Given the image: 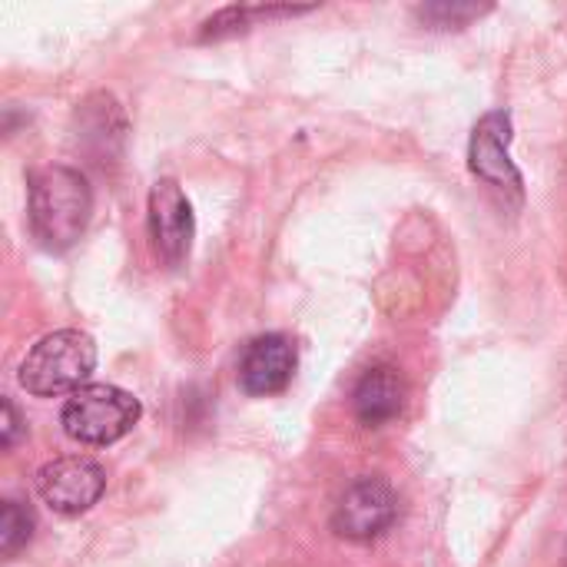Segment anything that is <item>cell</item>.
I'll use <instances>...</instances> for the list:
<instances>
[{
  "label": "cell",
  "instance_id": "6da1fadb",
  "mask_svg": "<svg viewBox=\"0 0 567 567\" xmlns=\"http://www.w3.org/2000/svg\"><path fill=\"white\" fill-rule=\"evenodd\" d=\"M90 213H93V193L80 169L53 163L30 173L27 219L33 239L43 249L50 252L70 249L83 236Z\"/></svg>",
  "mask_w": 567,
  "mask_h": 567
},
{
  "label": "cell",
  "instance_id": "7c38bea8",
  "mask_svg": "<svg viewBox=\"0 0 567 567\" xmlns=\"http://www.w3.org/2000/svg\"><path fill=\"white\" fill-rule=\"evenodd\" d=\"M0 409H3V422H0V445H3V449H13V445H17V439L23 435V419H20V412H17V405H13L10 399H3V402H0Z\"/></svg>",
  "mask_w": 567,
  "mask_h": 567
},
{
  "label": "cell",
  "instance_id": "3957f363",
  "mask_svg": "<svg viewBox=\"0 0 567 567\" xmlns=\"http://www.w3.org/2000/svg\"><path fill=\"white\" fill-rule=\"evenodd\" d=\"M140 415H143L140 399H133L130 392L116 385L93 382V385L76 389L66 399L60 422H63V432L80 445H113L133 432Z\"/></svg>",
  "mask_w": 567,
  "mask_h": 567
},
{
  "label": "cell",
  "instance_id": "7a4b0ae2",
  "mask_svg": "<svg viewBox=\"0 0 567 567\" xmlns=\"http://www.w3.org/2000/svg\"><path fill=\"white\" fill-rule=\"evenodd\" d=\"M96 369V342L80 329H60L43 336L20 362V385L37 395H63L86 385Z\"/></svg>",
  "mask_w": 567,
  "mask_h": 567
},
{
  "label": "cell",
  "instance_id": "5b68a950",
  "mask_svg": "<svg viewBox=\"0 0 567 567\" xmlns=\"http://www.w3.org/2000/svg\"><path fill=\"white\" fill-rule=\"evenodd\" d=\"M106 488V472L100 462L86 455H63L47 462L37 472V492L56 515H83L90 512Z\"/></svg>",
  "mask_w": 567,
  "mask_h": 567
},
{
  "label": "cell",
  "instance_id": "8fae6325",
  "mask_svg": "<svg viewBox=\"0 0 567 567\" xmlns=\"http://www.w3.org/2000/svg\"><path fill=\"white\" fill-rule=\"evenodd\" d=\"M485 10L488 7H472V3H432V7H422L419 17L435 23V27H462L472 17H482Z\"/></svg>",
  "mask_w": 567,
  "mask_h": 567
},
{
  "label": "cell",
  "instance_id": "ba28073f",
  "mask_svg": "<svg viewBox=\"0 0 567 567\" xmlns=\"http://www.w3.org/2000/svg\"><path fill=\"white\" fill-rule=\"evenodd\" d=\"M296 375V346L289 336L282 332H269L252 339L243 349L239 359V385L246 395L266 399V395H279Z\"/></svg>",
  "mask_w": 567,
  "mask_h": 567
},
{
  "label": "cell",
  "instance_id": "52a82bcc",
  "mask_svg": "<svg viewBox=\"0 0 567 567\" xmlns=\"http://www.w3.org/2000/svg\"><path fill=\"white\" fill-rule=\"evenodd\" d=\"M193 206L176 179H156L150 189V236L156 246V256L176 269L189 259L193 249Z\"/></svg>",
  "mask_w": 567,
  "mask_h": 567
},
{
  "label": "cell",
  "instance_id": "8992f818",
  "mask_svg": "<svg viewBox=\"0 0 567 567\" xmlns=\"http://www.w3.org/2000/svg\"><path fill=\"white\" fill-rule=\"evenodd\" d=\"M399 518V498L382 478H359L336 505L332 528L349 542H372L385 535Z\"/></svg>",
  "mask_w": 567,
  "mask_h": 567
},
{
  "label": "cell",
  "instance_id": "277c9868",
  "mask_svg": "<svg viewBox=\"0 0 567 567\" xmlns=\"http://www.w3.org/2000/svg\"><path fill=\"white\" fill-rule=\"evenodd\" d=\"M512 116L505 110H492L485 113L475 130H472V143H468V169L488 183L492 189H498L512 206H522L525 199V179L518 173V166L512 163Z\"/></svg>",
  "mask_w": 567,
  "mask_h": 567
},
{
  "label": "cell",
  "instance_id": "9c48e42d",
  "mask_svg": "<svg viewBox=\"0 0 567 567\" xmlns=\"http://www.w3.org/2000/svg\"><path fill=\"white\" fill-rule=\"evenodd\" d=\"M405 395H409V389H405L402 372L392 365H375L359 379V385L352 392V409L362 425L379 429V425L392 422L395 415H402Z\"/></svg>",
  "mask_w": 567,
  "mask_h": 567
},
{
  "label": "cell",
  "instance_id": "30bf717a",
  "mask_svg": "<svg viewBox=\"0 0 567 567\" xmlns=\"http://www.w3.org/2000/svg\"><path fill=\"white\" fill-rule=\"evenodd\" d=\"M33 538V512L20 502H3L0 508V555L13 558Z\"/></svg>",
  "mask_w": 567,
  "mask_h": 567
}]
</instances>
